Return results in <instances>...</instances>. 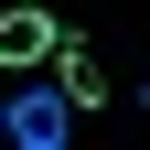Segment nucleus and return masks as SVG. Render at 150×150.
Here are the masks:
<instances>
[{
    "mask_svg": "<svg viewBox=\"0 0 150 150\" xmlns=\"http://www.w3.org/2000/svg\"><path fill=\"white\" fill-rule=\"evenodd\" d=\"M75 107H86V97H75L64 75H54V86H43V75H22L11 107H0V139H11V150H64V139H75Z\"/></svg>",
    "mask_w": 150,
    "mask_h": 150,
    "instance_id": "f257e3e1",
    "label": "nucleus"
},
{
    "mask_svg": "<svg viewBox=\"0 0 150 150\" xmlns=\"http://www.w3.org/2000/svg\"><path fill=\"white\" fill-rule=\"evenodd\" d=\"M54 75H64V86H75V97H86V107L107 97V64H97V54H86V32H64V54H54Z\"/></svg>",
    "mask_w": 150,
    "mask_h": 150,
    "instance_id": "7ed1b4c3",
    "label": "nucleus"
},
{
    "mask_svg": "<svg viewBox=\"0 0 150 150\" xmlns=\"http://www.w3.org/2000/svg\"><path fill=\"white\" fill-rule=\"evenodd\" d=\"M139 107H150V75H139Z\"/></svg>",
    "mask_w": 150,
    "mask_h": 150,
    "instance_id": "20e7f679",
    "label": "nucleus"
},
{
    "mask_svg": "<svg viewBox=\"0 0 150 150\" xmlns=\"http://www.w3.org/2000/svg\"><path fill=\"white\" fill-rule=\"evenodd\" d=\"M0 54H11V75L54 64V54H64V22H54V11H32V0H11V11H0Z\"/></svg>",
    "mask_w": 150,
    "mask_h": 150,
    "instance_id": "f03ea898",
    "label": "nucleus"
}]
</instances>
